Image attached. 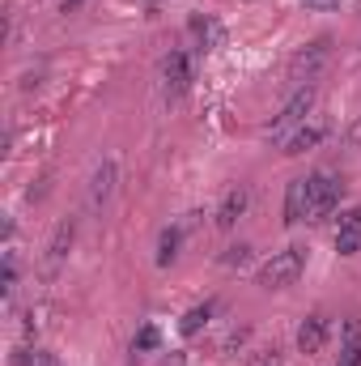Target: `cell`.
<instances>
[{
	"instance_id": "18",
	"label": "cell",
	"mask_w": 361,
	"mask_h": 366,
	"mask_svg": "<svg viewBox=\"0 0 361 366\" xmlns=\"http://www.w3.org/2000/svg\"><path fill=\"white\" fill-rule=\"evenodd\" d=\"M247 337H251V328H234V332H230V337H225V341H221V354H225V358H230V354H234V350H243V345H247Z\"/></svg>"
},
{
	"instance_id": "17",
	"label": "cell",
	"mask_w": 361,
	"mask_h": 366,
	"mask_svg": "<svg viewBox=\"0 0 361 366\" xmlns=\"http://www.w3.org/2000/svg\"><path fill=\"white\" fill-rule=\"evenodd\" d=\"M158 341H162V332H158L153 324H145V328L136 332V341H132V354H149V350H158Z\"/></svg>"
},
{
	"instance_id": "16",
	"label": "cell",
	"mask_w": 361,
	"mask_h": 366,
	"mask_svg": "<svg viewBox=\"0 0 361 366\" xmlns=\"http://www.w3.org/2000/svg\"><path fill=\"white\" fill-rule=\"evenodd\" d=\"M13 366H51V354H47V350H30V345H21V350L13 354Z\"/></svg>"
},
{
	"instance_id": "21",
	"label": "cell",
	"mask_w": 361,
	"mask_h": 366,
	"mask_svg": "<svg viewBox=\"0 0 361 366\" xmlns=\"http://www.w3.org/2000/svg\"><path fill=\"white\" fill-rule=\"evenodd\" d=\"M349 341H361V320H345V345Z\"/></svg>"
},
{
	"instance_id": "6",
	"label": "cell",
	"mask_w": 361,
	"mask_h": 366,
	"mask_svg": "<svg viewBox=\"0 0 361 366\" xmlns=\"http://www.w3.org/2000/svg\"><path fill=\"white\" fill-rule=\"evenodd\" d=\"M162 81H166V94H171V98H179V94L191 86V56H187V51H171V56L162 60Z\"/></svg>"
},
{
	"instance_id": "13",
	"label": "cell",
	"mask_w": 361,
	"mask_h": 366,
	"mask_svg": "<svg viewBox=\"0 0 361 366\" xmlns=\"http://www.w3.org/2000/svg\"><path fill=\"white\" fill-rule=\"evenodd\" d=\"M208 320H213V302H200V307H191V311L179 320V332H183V337H195Z\"/></svg>"
},
{
	"instance_id": "12",
	"label": "cell",
	"mask_w": 361,
	"mask_h": 366,
	"mask_svg": "<svg viewBox=\"0 0 361 366\" xmlns=\"http://www.w3.org/2000/svg\"><path fill=\"white\" fill-rule=\"evenodd\" d=\"M179 243H183V226H166V230L158 234V264H162V269H171V264L179 260Z\"/></svg>"
},
{
	"instance_id": "3",
	"label": "cell",
	"mask_w": 361,
	"mask_h": 366,
	"mask_svg": "<svg viewBox=\"0 0 361 366\" xmlns=\"http://www.w3.org/2000/svg\"><path fill=\"white\" fill-rule=\"evenodd\" d=\"M340 192H345V183L336 179V175H327V171L310 175V209H306V222L332 217V209L340 204Z\"/></svg>"
},
{
	"instance_id": "4",
	"label": "cell",
	"mask_w": 361,
	"mask_h": 366,
	"mask_svg": "<svg viewBox=\"0 0 361 366\" xmlns=\"http://www.w3.org/2000/svg\"><path fill=\"white\" fill-rule=\"evenodd\" d=\"M310 107H315V86H302V90H293V98L285 102V111H280V115L268 124V137H285L289 128H298V124L310 115Z\"/></svg>"
},
{
	"instance_id": "25",
	"label": "cell",
	"mask_w": 361,
	"mask_h": 366,
	"mask_svg": "<svg viewBox=\"0 0 361 366\" xmlns=\"http://www.w3.org/2000/svg\"><path fill=\"white\" fill-rule=\"evenodd\" d=\"M77 4H81V0H64V13H68V9H77Z\"/></svg>"
},
{
	"instance_id": "26",
	"label": "cell",
	"mask_w": 361,
	"mask_h": 366,
	"mask_svg": "<svg viewBox=\"0 0 361 366\" xmlns=\"http://www.w3.org/2000/svg\"><path fill=\"white\" fill-rule=\"evenodd\" d=\"M149 4H158V0H149Z\"/></svg>"
},
{
	"instance_id": "5",
	"label": "cell",
	"mask_w": 361,
	"mask_h": 366,
	"mask_svg": "<svg viewBox=\"0 0 361 366\" xmlns=\"http://www.w3.org/2000/svg\"><path fill=\"white\" fill-rule=\"evenodd\" d=\"M247 204H251V192H247V183H238V187H230L225 196H221V204H217V230H234L238 226V217L247 213Z\"/></svg>"
},
{
	"instance_id": "8",
	"label": "cell",
	"mask_w": 361,
	"mask_h": 366,
	"mask_svg": "<svg viewBox=\"0 0 361 366\" xmlns=\"http://www.w3.org/2000/svg\"><path fill=\"white\" fill-rule=\"evenodd\" d=\"M323 345H327V315L315 311V315H306L302 328H298V350H302V354H319Z\"/></svg>"
},
{
	"instance_id": "15",
	"label": "cell",
	"mask_w": 361,
	"mask_h": 366,
	"mask_svg": "<svg viewBox=\"0 0 361 366\" xmlns=\"http://www.w3.org/2000/svg\"><path fill=\"white\" fill-rule=\"evenodd\" d=\"M191 30L200 34V43H204V47H217V43H221V26H217V21H208V17H195V21H191Z\"/></svg>"
},
{
	"instance_id": "9",
	"label": "cell",
	"mask_w": 361,
	"mask_h": 366,
	"mask_svg": "<svg viewBox=\"0 0 361 366\" xmlns=\"http://www.w3.org/2000/svg\"><path fill=\"white\" fill-rule=\"evenodd\" d=\"M115 179H119V167H115V158H106V162L93 171V179H90V209H102V204L111 200Z\"/></svg>"
},
{
	"instance_id": "24",
	"label": "cell",
	"mask_w": 361,
	"mask_h": 366,
	"mask_svg": "<svg viewBox=\"0 0 361 366\" xmlns=\"http://www.w3.org/2000/svg\"><path fill=\"white\" fill-rule=\"evenodd\" d=\"M264 366H280V358H276V350H272V358H268V362H264Z\"/></svg>"
},
{
	"instance_id": "1",
	"label": "cell",
	"mask_w": 361,
	"mask_h": 366,
	"mask_svg": "<svg viewBox=\"0 0 361 366\" xmlns=\"http://www.w3.org/2000/svg\"><path fill=\"white\" fill-rule=\"evenodd\" d=\"M302 269H306V247H285L260 269V285L264 290H285L302 277Z\"/></svg>"
},
{
	"instance_id": "10",
	"label": "cell",
	"mask_w": 361,
	"mask_h": 366,
	"mask_svg": "<svg viewBox=\"0 0 361 366\" xmlns=\"http://www.w3.org/2000/svg\"><path fill=\"white\" fill-rule=\"evenodd\" d=\"M319 141H323V128H319V124H310V128L302 124V128H298V132H293V137L285 141V158H298V154H306V149H315Z\"/></svg>"
},
{
	"instance_id": "7",
	"label": "cell",
	"mask_w": 361,
	"mask_h": 366,
	"mask_svg": "<svg viewBox=\"0 0 361 366\" xmlns=\"http://www.w3.org/2000/svg\"><path fill=\"white\" fill-rule=\"evenodd\" d=\"M306 209H310V179H293L285 187V226L306 222Z\"/></svg>"
},
{
	"instance_id": "19",
	"label": "cell",
	"mask_w": 361,
	"mask_h": 366,
	"mask_svg": "<svg viewBox=\"0 0 361 366\" xmlns=\"http://www.w3.org/2000/svg\"><path fill=\"white\" fill-rule=\"evenodd\" d=\"M336 366H361V341L340 345V362H336Z\"/></svg>"
},
{
	"instance_id": "23",
	"label": "cell",
	"mask_w": 361,
	"mask_h": 366,
	"mask_svg": "<svg viewBox=\"0 0 361 366\" xmlns=\"http://www.w3.org/2000/svg\"><path fill=\"white\" fill-rule=\"evenodd\" d=\"M340 226H361V204H357V209H349V213L340 217Z\"/></svg>"
},
{
	"instance_id": "22",
	"label": "cell",
	"mask_w": 361,
	"mask_h": 366,
	"mask_svg": "<svg viewBox=\"0 0 361 366\" xmlns=\"http://www.w3.org/2000/svg\"><path fill=\"white\" fill-rule=\"evenodd\" d=\"M306 9H319V13H327V9H340V0H302Z\"/></svg>"
},
{
	"instance_id": "14",
	"label": "cell",
	"mask_w": 361,
	"mask_h": 366,
	"mask_svg": "<svg viewBox=\"0 0 361 366\" xmlns=\"http://www.w3.org/2000/svg\"><path fill=\"white\" fill-rule=\"evenodd\" d=\"M336 252L340 256H357L361 252V226H340L336 230Z\"/></svg>"
},
{
	"instance_id": "2",
	"label": "cell",
	"mask_w": 361,
	"mask_h": 366,
	"mask_svg": "<svg viewBox=\"0 0 361 366\" xmlns=\"http://www.w3.org/2000/svg\"><path fill=\"white\" fill-rule=\"evenodd\" d=\"M327 56H332V43H327V39H315V43H306V47H302V51L289 60V81H298V90H302V86H310V81L323 73Z\"/></svg>"
},
{
	"instance_id": "20",
	"label": "cell",
	"mask_w": 361,
	"mask_h": 366,
	"mask_svg": "<svg viewBox=\"0 0 361 366\" xmlns=\"http://www.w3.org/2000/svg\"><path fill=\"white\" fill-rule=\"evenodd\" d=\"M247 256H251V247H230L225 252V264L234 269V264H247Z\"/></svg>"
},
{
	"instance_id": "11",
	"label": "cell",
	"mask_w": 361,
	"mask_h": 366,
	"mask_svg": "<svg viewBox=\"0 0 361 366\" xmlns=\"http://www.w3.org/2000/svg\"><path fill=\"white\" fill-rule=\"evenodd\" d=\"M73 239H77V222L68 217V222H60V226H56V234H51V247H47V260H51V264H60V260L68 256Z\"/></svg>"
}]
</instances>
